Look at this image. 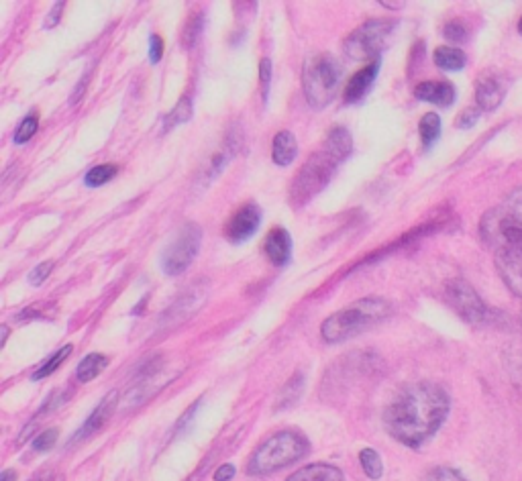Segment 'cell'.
<instances>
[{"label":"cell","instance_id":"obj_31","mask_svg":"<svg viewBox=\"0 0 522 481\" xmlns=\"http://www.w3.org/2000/svg\"><path fill=\"white\" fill-rule=\"evenodd\" d=\"M423 481H467V479L453 467H435L427 473Z\"/></svg>","mask_w":522,"mask_h":481},{"label":"cell","instance_id":"obj_29","mask_svg":"<svg viewBox=\"0 0 522 481\" xmlns=\"http://www.w3.org/2000/svg\"><path fill=\"white\" fill-rule=\"evenodd\" d=\"M202 27H204V15L200 11L192 13L188 23H186V27H184V33H182L184 47H192L198 41V37L202 33Z\"/></svg>","mask_w":522,"mask_h":481},{"label":"cell","instance_id":"obj_45","mask_svg":"<svg viewBox=\"0 0 522 481\" xmlns=\"http://www.w3.org/2000/svg\"><path fill=\"white\" fill-rule=\"evenodd\" d=\"M47 481H62V477H56V479H47Z\"/></svg>","mask_w":522,"mask_h":481},{"label":"cell","instance_id":"obj_33","mask_svg":"<svg viewBox=\"0 0 522 481\" xmlns=\"http://www.w3.org/2000/svg\"><path fill=\"white\" fill-rule=\"evenodd\" d=\"M259 80H261V92H264V100H268L270 94V82H272V60L264 58L259 64Z\"/></svg>","mask_w":522,"mask_h":481},{"label":"cell","instance_id":"obj_20","mask_svg":"<svg viewBox=\"0 0 522 481\" xmlns=\"http://www.w3.org/2000/svg\"><path fill=\"white\" fill-rule=\"evenodd\" d=\"M296 155H298V141H296L294 133L280 131L274 137V143H272L274 164L280 166V168H286V166H290L294 162Z\"/></svg>","mask_w":522,"mask_h":481},{"label":"cell","instance_id":"obj_34","mask_svg":"<svg viewBox=\"0 0 522 481\" xmlns=\"http://www.w3.org/2000/svg\"><path fill=\"white\" fill-rule=\"evenodd\" d=\"M51 270H54V261H43V263H39V265L35 267V270L29 274V284L41 286V284L49 278Z\"/></svg>","mask_w":522,"mask_h":481},{"label":"cell","instance_id":"obj_38","mask_svg":"<svg viewBox=\"0 0 522 481\" xmlns=\"http://www.w3.org/2000/svg\"><path fill=\"white\" fill-rule=\"evenodd\" d=\"M235 473H237L235 465H231V463L221 465V467L217 469V473H215V481H231V479L235 477Z\"/></svg>","mask_w":522,"mask_h":481},{"label":"cell","instance_id":"obj_27","mask_svg":"<svg viewBox=\"0 0 522 481\" xmlns=\"http://www.w3.org/2000/svg\"><path fill=\"white\" fill-rule=\"evenodd\" d=\"M72 345H66V347H62L56 355H51L35 373H33V380H43V378H47V376H51V373H54L68 357H70V353H72Z\"/></svg>","mask_w":522,"mask_h":481},{"label":"cell","instance_id":"obj_8","mask_svg":"<svg viewBox=\"0 0 522 481\" xmlns=\"http://www.w3.org/2000/svg\"><path fill=\"white\" fill-rule=\"evenodd\" d=\"M202 243V229L196 223H186L174 241L166 247L162 255V267L168 276L184 274L194 257L200 251Z\"/></svg>","mask_w":522,"mask_h":481},{"label":"cell","instance_id":"obj_6","mask_svg":"<svg viewBox=\"0 0 522 481\" xmlns=\"http://www.w3.org/2000/svg\"><path fill=\"white\" fill-rule=\"evenodd\" d=\"M339 164H341L339 159L327 147H323L321 151L312 155L308 162L300 168L298 176L292 182V188H290L292 206H304L323 188H327V184L331 182Z\"/></svg>","mask_w":522,"mask_h":481},{"label":"cell","instance_id":"obj_10","mask_svg":"<svg viewBox=\"0 0 522 481\" xmlns=\"http://www.w3.org/2000/svg\"><path fill=\"white\" fill-rule=\"evenodd\" d=\"M259 225H261L259 206L255 202L241 204L225 223V237L231 243H245L257 233Z\"/></svg>","mask_w":522,"mask_h":481},{"label":"cell","instance_id":"obj_14","mask_svg":"<svg viewBox=\"0 0 522 481\" xmlns=\"http://www.w3.org/2000/svg\"><path fill=\"white\" fill-rule=\"evenodd\" d=\"M380 72V60L368 64L365 68H361L359 72H355L349 82L345 84L343 88V100L347 104H353V102H359L365 94H368V90L372 88V84L376 82V76Z\"/></svg>","mask_w":522,"mask_h":481},{"label":"cell","instance_id":"obj_15","mask_svg":"<svg viewBox=\"0 0 522 481\" xmlns=\"http://www.w3.org/2000/svg\"><path fill=\"white\" fill-rule=\"evenodd\" d=\"M414 96L437 106H451L455 102V88L445 80H427L414 88Z\"/></svg>","mask_w":522,"mask_h":481},{"label":"cell","instance_id":"obj_41","mask_svg":"<svg viewBox=\"0 0 522 481\" xmlns=\"http://www.w3.org/2000/svg\"><path fill=\"white\" fill-rule=\"evenodd\" d=\"M380 5H382V7H388V9H392V7H402V3H386V0H382Z\"/></svg>","mask_w":522,"mask_h":481},{"label":"cell","instance_id":"obj_16","mask_svg":"<svg viewBox=\"0 0 522 481\" xmlns=\"http://www.w3.org/2000/svg\"><path fill=\"white\" fill-rule=\"evenodd\" d=\"M264 251L266 255L270 257V261L276 265V267H282L290 261L292 257V237L286 229L282 227H276L268 233L266 237V243H264Z\"/></svg>","mask_w":522,"mask_h":481},{"label":"cell","instance_id":"obj_13","mask_svg":"<svg viewBox=\"0 0 522 481\" xmlns=\"http://www.w3.org/2000/svg\"><path fill=\"white\" fill-rule=\"evenodd\" d=\"M117 400H119V394L117 392H109L107 396L102 398V402L94 408V412L88 416V420L82 424V429L78 431V435L74 437V441H82V439H88L92 437L94 433H98L104 424H107V420L113 416L115 408H117Z\"/></svg>","mask_w":522,"mask_h":481},{"label":"cell","instance_id":"obj_9","mask_svg":"<svg viewBox=\"0 0 522 481\" xmlns=\"http://www.w3.org/2000/svg\"><path fill=\"white\" fill-rule=\"evenodd\" d=\"M449 304L455 308V312L472 325H484L490 318V310L484 304V300L478 296V292L469 286L465 280H451L445 288Z\"/></svg>","mask_w":522,"mask_h":481},{"label":"cell","instance_id":"obj_19","mask_svg":"<svg viewBox=\"0 0 522 481\" xmlns=\"http://www.w3.org/2000/svg\"><path fill=\"white\" fill-rule=\"evenodd\" d=\"M172 378H174V376H172ZM172 378H166L164 371H153V373H149V376H147L141 384H137V386L127 394V398H125V400H127V406H135V404H141V402L149 400L155 392H160L162 388H166Z\"/></svg>","mask_w":522,"mask_h":481},{"label":"cell","instance_id":"obj_17","mask_svg":"<svg viewBox=\"0 0 522 481\" xmlns=\"http://www.w3.org/2000/svg\"><path fill=\"white\" fill-rule=\"evenodd\" d=\"M504 86L498 78L494 76H486L478 82V88H476V102L482 111H494L498 109V106L502 104L504 100Z\"/></svg>","mask_w":522,"mask_h":481},{"label":"cell","instance_id":"obj_12","mask_svg":"<svg viewBox=\"0 0 522 481\" xmlns=\"http://www.w3.org/2000/svg\"><path fill=\"white\" fill-rule=\"evenodd\" d=\"M206 298V290H202L200 286H192L184 296H180L174 306L162 316V327H176L184 320H188V316L198 310L204 304Z\"/></svg>","mask_w":522,"mask_h":481},{"label":"cell","instance_id":"obj_30","mask_svg":"<svg viewBox=\"0 0 522 481\" xmlns=\"http://www.w3.org/2000/svg\"><path fill=\"white\" fill-rule=\"evenodd\" d=\"M37 127H39V117H37L35 113L27 115V117L21 121L19 129L15 131V143H17V145H23V143H27L29 139H33V135L37 133Z\"/></svg>","mask_w":522,"mask_h":481},{"label":"cell","instance_id":"obj_42","mask_svg":"<svg viewBox=\"0 0 522 481\" xmlns=\"http://www.w3.org/2000/svg\"><path fill=\"white\" fill-rule=\"evenodd\" d=\"M7 337H9V329H7V327H3V343H0V345H3V347H5V343H7Z\"/></svg>","mask_w":522,"mask_h":481},{"label":"cell","instance_id":"obj_11","mask_svg":"<svg viewBox=\"0 0 522 481\" xmlns=\"http://www.w3.org/2000/svg\"><path fill=\"white\" fill-rule=\"evenodd\" d=\"M496 267L504 284L522 298V243L496 251Z\"/></svg>","mask_w":522,"mask_h":481},{"label":"cell","instance_id":"obj_25","mask_svg":"<svg viewBox=\"0 0 522 481\" xmlns=\"http://www.w3.org/2000/svg\"><path fill=\"white\" fill-rule=\"evenodd\" d=\"M419 133L425 147H431L441 135V119L437 113H427L419 123Z\"/></svg>","mask_w":522,"mask_h":481},{"label":"cell","instance_id":"obj_21","mask_svg":"<svg viewBox=\"0 0 522 481\" xmlns=\"http://www.w3.org/2000/svg\"><path fill=\"white\" fill-rule=\"evenodd\" d=\"M435 64L445 70V72H459L465 68L467 64V58L465 53L457 47H451V45H441L435 49Z\"/></svg>","mask_w":522,"mask_h":481},{"label":"cell","instance_id":"obj_5","mask_svg":"<svg viewBox=\"0 0 522 481\" xmlns=\"http://www.w3.org/2000/svg\"><path fill=\"white\" fill-rule=\"evenodd\" d=\"M343 82V66L331 53L312 56L302 68V88L310 106L325 109L339 94Z\"/></svg>","mask_w":522,"mask_h":481},{"label":"cell","instance_id":"obj_3","mask_svg":"<svg viewBox=\"0 0 522 481\" xmlns=\"http://www.w3.org/2000/svg\"><path fill=\"white\" fill-rule=\"evenodd\" d=\"M480 233L496 251L522 243V186L486 212Z\"/></svg>","mask_w":522,"mask_h":481},{"label":"cell","instance_id":"obj_2","mask_svg":"<svg viewBox=\"0 0 522 481\" xmlns=\"http://www.w3.org/2000/svg\"><path fill=\"white\" fill-rule=\"evenodd\" d=\"M390 310V304L382 298H363L347 306L345 310H339L333 316H329L321 327V335L327 343H341L353 339L382 323L390 314Z\"/></svg>","mask_w":522,"mask_h":481},{"label":"cell","instance_id":"obj_24","mask_svg":"<svg viewBox=\"0 0 522 481\" xmlns=\"http://www.w3.org/2000/svg\"><path fill=\"white\" fill-rule=\"evenodd\" d=\"M119 168L115 164H102V166H94L92 170L86 172L84 176V184L88 188H98V186H104L109 184L115 176H117Z\"/></svg>","mask_w":522,"mask_h":481},{"label":"cell","instance_id":"obj_44","mask_svg":"<svg viewBox=\"0 0 522 481\" xmlns=\"http://www.w3.org/2000/svg\"><path fill=\"white\" fill-rule=\"evenodd\" d=\"M49 479V477H47ZM47 479H43V477H37V479H33V481H47Z\"/></svg>","mask_w":522,"mask_h":481},{"label":"cell","instance_id":"obj_22","mask_svg":"<svg viewBox=\"0 0 522 481\" xmlns=\"http://www.w3.org/2000/svg\"><path fill=\"white\" fill-rule=\"evenodd\" d=\"M325 147L339 159V162H343V159H347V157L351 155V151H353L351 133H349L345 127H335V129H331Z\"/></svg>","mask_w":522,"mask_h":481},{"label":"cell","instance_id":"obj_32","mask_svg":"<svg viewBox=\"0 0 522 481\" xmlns=\"http://www.w3.org/2000/svg\"><path fill=\"white\" fill-rule=\"evenodd\" d=\"M56 441H58V429H49V431L41 433L37 439H33L31 447H33L35 451L43 453V451H49L51 447H54Z\"/></svg>","mask_w":522,"mask_h":481},{"label":"cell","instance_id":"obj_18","mask_svg":"<svg viewBox=\"0 0 522 481\" xmlns=\"http://www.w3.org/2000/svg\"><path fill=\"white\" fill-rule=\"evenodd\" d=\"M286 481H345V475L335 465L312 463L294 471Z\"/></svg>","mask_w":522,"mask_h":481},{"label":"cell","instance_id":"obj_4","mask_svg":"<svg viewBox=\"0 0 522 481\" xmlns=\"http://www.w3.org/2000/svg\"><path fill=\"white\" fill-rule=\"evenodd\" d=\"M310 451L308 439L298 431H282L261 443L247 463L249 475H268L300 461Z\"/></svg>","mask_w":522,"mask_h":481},{"label":"cell","instance_id":"obj_26","mask_svg":"<svg viewBox=\"0 0 522 481\" xmlns=\"http://www.w3.org/2000/svg\"><path fill=\"white\" fill-rule=\"evenodd\" d=\"M359 461H361V467L365 471V475H368L370 479H380L382 473H384V465H382V457L378 455V451L365 447L361 453H359Z\"/></svg>","mask_w":522,"mask_h":481},{"label":"cell","instance_id":"obj_40","mask_svg":"<svg viewBox=\"0 0 522 481\" xmlns=\"http://www.w3.org/2000/svg\"><path fill=\"white\" fill-rule=\"evenodd\" d=\"M13 479H17V471L13 469H7L3 471V475H0V481H13Z\"/></svg>","mask_w":522,"mask_h":481},{"label":"cell","instance_id":"obj_7","mask_svg":"<svg viewBox=\"0 0 522 481\" xmlns=\"http://www.w3.org/2000/svg\"><path fill=\"white\" fill-rule=\"evenodd\" d=\"M396 23L388 19H372L359 25L343 43L347 58L357 62H376L380 60L382 51L388 47V39L394 31Z\"/></svg>","mask_w":522,"mask_h":481},{"label":"cell","instance_id":"obj_28","mask_svg":"<svg viewBox=\"0 0 522 481\" xmlns=\"http://www.w3.org/2000/svg\"><path fill=\"white\" fill-rule=\"evenodd\" d=\"M192 117V100L190 98H182L176 106L174 111L166 117V131L176 127V125H182V123H188Z\"/></svg>","mask_w":522,"mask_h":481},{"label":"cell","instance_id":"obj_36","mask_svg":"<svg viewBox=\"0 0 522 481\" xmlns=\"http://www.w3.org/2000/svg\"><path fill=\"white\" fill-rule=\"evenodd\" d=\"M162 58H164V39L158 33H153L149 37V60L151 64H158Z\"/></svg>","mask_w":522,"mask_h":481},{"label":"cell","instance_id":"obj_1","mask_svg":"<svg viewBox=\"0 0 522 481\" xmlns=\"http://www.w3.org/2000/svg\"><path fill=\"white\" fill-rule=\"evenodd\" d=\"M451 410L449 394L431 382L404 388L386 408V431L410 449L423 447L443 426Z\"/></svg>","mask_w":522,"mask_h":481},{"label":"cell","instance_id":"obj_43","mask_svg":"<svg viewBox=\"0 0 522 481\" xmlns=\"http://www.w3.org/2000/svg\"><path fill=\"white\" fill-rule=\"evenodd\" d=\"M518 31H520V35H522V17H520V21H518Z\"/></svg>","mask_w":522,"mask_h":481},{"label":"cell","instance_id":"obj_23","mask_svg":"<svg viewBox=\"0 0 522 481\" xmlns=\"http://www.w3.org/2000/svg\"><path fill=\"white\" fill-rule=\"evenodd\" d=\"M109 365V359L104 357V355H100V353H90V355H86L82 361H80V365H78V369H76V378H78V382L80 384H88V382H92L98 373Z\"/></svg>","mask_w":522,"mask_h":481},{"label":"cell","instance_id":"obj_39","mask_svg":"<svg viewBox=\"0 0 522 481\" xmlns=\"http://www.w3.org/2000/svg\"><path fill=\"white\" fill-rule=\"evenodd\" d=\"M478 119V111H465L459 121H457V127H472Z\"/></svg>","mask_w":522,"mask_h":481},{"label":"cell","instance_id":"obj_37","mask_svg":"<svg viewBox=\"0 0 522 481\" xmlns=\"http://www.w3.org/2000/svg\"><path fill=\"white\" fill-rule=\"evenodd\" d=\"M64 7H66L64 3H56V5H54V9H51L49 17L45 19V27H47V29H54V27L60 23V17H62Z\"/></svg>","mask_w":522,"mask_h":481},{"label":"cell","instance_id":"obj_35","mask_svg":"<svg viewBox=\"0 0 522 481\" xmlns=\"http://www.w3.org/2000/svg\"><path fill=\"white\" fill-rule=\"evenodd\" d=\"M443 33H445V37H447L449 41H455V43H463V41L467 39V29H465V25H463L461 21H451V23H447Z\"/></svg>","mask_w":522,"mask_h":481}]
</instances>
